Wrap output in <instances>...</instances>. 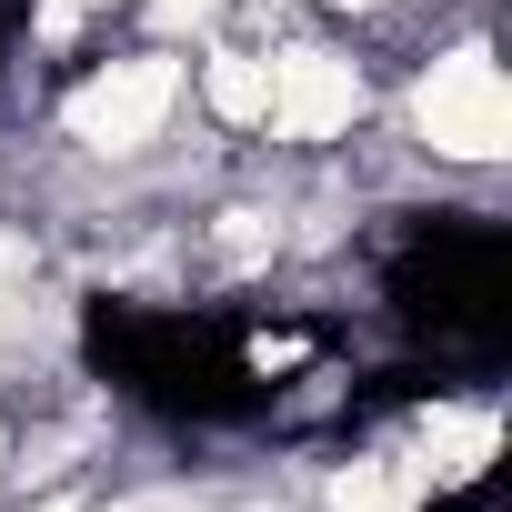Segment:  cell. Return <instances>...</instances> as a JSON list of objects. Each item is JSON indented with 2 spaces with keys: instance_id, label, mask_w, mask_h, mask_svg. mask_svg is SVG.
<instances>
[{
  "instance_id": "1",
  "label": "cell",
  "mask_w": 512,
  "mask_h": 512,
  "mask_svg": "<svg viewBox=\"0 0 512 512\" xmlns=\"http://www.w3.org/2000/svg\"><path fill=\"white\" fill-rule=\"evenodd\" d=\"M382 302L432 352H492L512 322V251L492 211H422L382 251Z\"/></svg>"
},
{
  "instance_id": "2",
  "label": "cell",
  "mask_w": 512,
  "mask_h": 512,
  "mask_svg": "<svg viewBox=\"0 0 512 512\" xmlns=\"http://www.w3.org/2000/svg\"><path fill=\"white\" fill-rule=\"evenodd\" d=\"M412 141L442 171H492L512 151V91H502L492 41H442L422 61V81H412Z\"/></svg>"
},
{
  "instance_id": "3",
  "label": "cell",
  "mask_w": 512,
  "mask_h": 512,
  "mask_svg": "<svg viewBox=\"0 0 512 512\" xmlns=\"http://www.w3.org/2000/svg\"><path fill=\"white\" fill-rule=\"evenodd\" d=\"M171 111H181V61H171V51L91 61V71L61 91V131H71L81 151H111V161L151 151V141L171 131Z\"/></svg>"
}]
</instances>
